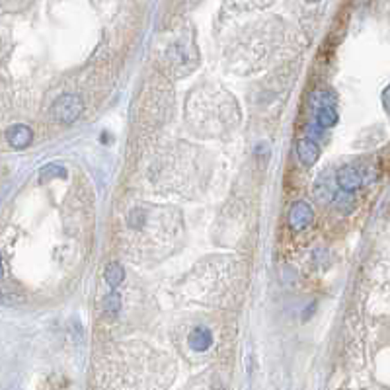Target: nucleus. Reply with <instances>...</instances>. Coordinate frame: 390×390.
Segmentation results:
<instances>
[{"mask_svg":"<svg viewBox=\"0 0 390 390\" xmlns=\"http://www.w3.org/2000/svg\"><path fill=\"white\" fill-rule=\"evenodd\" d=\"M80 110H83V103H80V98L74 96V94H65L61 96L57 102L53 103V115L59 124L71 125L78 119L80 115Z\"/></svg>","mask_w":390,"mask_h":390,"instance_id":"nucleus-1","label":"nucleus"},{"mask_svg":"<svg viewBox=\"0 0 390 390\" xmlns=\"http://www.w3.org/2000/svg\"><path fill=\"white\" fill-rule=\"evenodd\" d=\"M336 182H338V185L344 192H355V189H359L361 185L365 184L363 172L357 170L355 166H344V168H339L338 174H336Z\"/></svg>","mask_w":390,"mask_h":390,"instance_id":"nucleus-2","label":"nucleus"},{"mask_svg":"<svg viewBox=\"0 0 390 390\" xmlns=\"http://www.w3.org/2000/svg\"><path fill=\"white\" fill-rule=\"evenodd\" d=\"M312 209L305 201H297L289 209V225L293 230H305L312 223Z\"/></svg>","mask_w":390,"mask_h":390,"instance_id":"nucleus-3","label":"nucleus"},{"mask_svg":"<svg viewBox=\"0 0 390 390\" xmlns=\"http://www.w3.org/2000/svg\"><path fill=\"white\" fill-rule=\"evenodd\" d=\"M297 153H298V160L305 166H312L316 160H319V144L308 141V139H300L297 143Z\"/></svg>","mask_w":390,"mask_h":390,"instance_id":"nucleus-4","label":"nucleus"},{"mask_svg":"<svg viewBox=\"0 0 390 390\" xmlns=\"http://www.w3.org/2000/svg\"><path fill=\"white\" fill-rule=\"evenodd\" d=\"M8 139H10V143L14 146L24 149V146H28L31 143L33 135H31L30 127H26V125H14L10 131H8Z\"/></svg>","mask_w":390,"mask_h":390,"instance_id":"nucleus-5","label":"nucleus"},{"mask_svg":"<svg viewBox=\"0 0 390 390\" xmlns=\"http://www.w3.org/2000/svg\"><path fill=\"white\" fill-rule=\"evenodd\" d=\"M211 341H213V336H211V332L205 328H195L192 334H189V346L197 351H203L211 346Z\"/></svg>","mask_w":390,"mask_h":390,"instance_id":"nucleus-6","label":"nucleus"},{"mask_svg":"<svg viewBox=\"0 0 390 390\" xmlns=\"http://www.w3.org/2000/svg\"><path fill=\"white\" fill-rule=\"evenodd\" d=\"M103 275H105V281H108L112 287H117V285L124 281L125 271L119 264H110V266L105 267V273H103Z\"/></svg>","mask_w":390,"mask_h":390,"instance_id":"nucleus-7","label":"nucleus"},{"mask_svg":"<svg viewBox=\"0 0 390 390\" xmlns=\"http://www.w3.org/2000/svg\"><path fill=\"white\" fill-rule=\"evenodd\" d=\"M119 305H121V303H119V295H115V293H113V295H110V297L105 298L103 308H105V312H108V314H115V312L119 310Z\"/></svg>","mask_w":390,"mask_h":390,"instance_id":"nucleus-8","label":"nucleus"},{"mask_svg":"<svg viewBox=\"0 0 390 390\" xmlns=\"http://www.w3.org/2000/svg\"><path fill=\"white\" fill-rule=\"evenodd\" d=\"M382 100H384V108H389V90H384V94H382Z\"/></svg>","mask_w":390,"mask_h":390,"instance_id":"nucleus-9","label":"nucleus"}]
</instances>
